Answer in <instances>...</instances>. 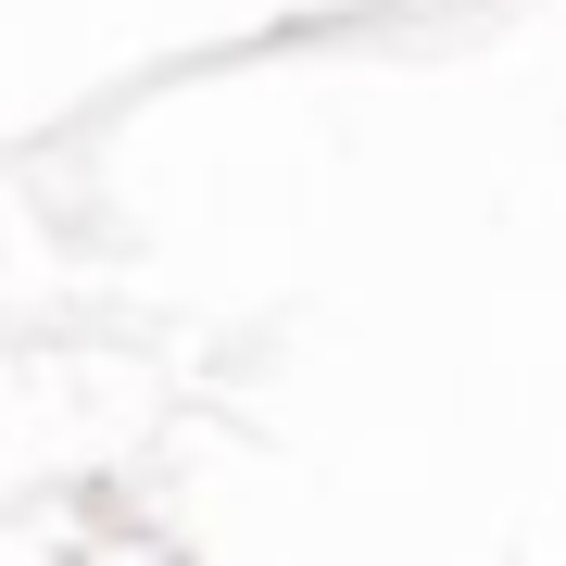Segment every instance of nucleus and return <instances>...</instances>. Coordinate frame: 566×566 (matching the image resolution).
Returning a JSON list of instances; mask_svg holds the SVG:
<instances>
[]
</instances>
